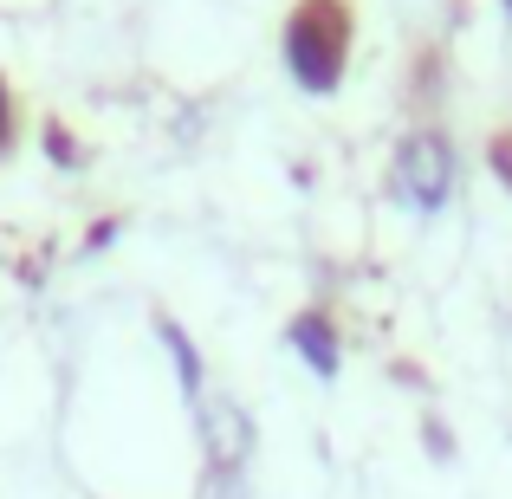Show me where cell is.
Instances as JSON below:
<instances>
[{
	"label": "cell",
	"instance_id": "6da1fadb",
	"mask_svg": "<svg viewBox=\"0 0 512 499\" xmlns=\"http://www.w3.org/2000/svg\"><path fill=\"white\" fill-rule=\"evenodd\" d=\"M279 59H286L299 91L331 98L350 65V0H299L286 33H279Z\"/></svg>",
	"mask_w": 512,
	"mask_h": 499
},
{
	"label": "cell",
	"instance_id": "7a4b0ae2",
	"mask_svg": "<svg viewBox=\"0 0 512 499\" xmlns=\"http://www.w3.org/2000/svg\"><path fill=\"white\" fill-rule=\"evenodd\" d=\"M389 188H396L402 208L415 214H441L454 195V150L441 130H409L396 150V163H389Z\"/></svg>",
	"mask_w": 512,
	"mask_h": 499
},
{
	"label": "cell",
	"instance_id": "3957f363",
	"mask_svg": "<svg viewBox=\"0 0 512 499\" xmlns=\"http://www.w3.org/2000/svg\"><path fill=\"white\" fill-rule=\"evenodd\" d=\"M201 448H208V474H240L247 467V454H253V415L240 409L234 396H208L201 402Z\"/></svg>",
	"mask_w": 512,
	"mask_h": 499
},
{
	"label": "cell",
	"instance_id": "277c9868",
	"mask_svg": "<svg viewBox=\"0 0 512 499\" xmlns=\"http://www.w3.org/2000/svg\"><path fill=\"white\" fill-rule=\"evenodd\" d=\"M286 344L312 363V376H325V383H338V376H344V337H338V325H331L325 312H299L286 325Z\"/></svg>",
	"mask_w": 512,
	"mask_h": 499
},
{
	"label": "cell",
	"instance_id": "5b68a950",
	"mask_svg": "<svg viewBox=\"0 0 512 499\" xmlns=\"http://www.w3.org/2000/svg\"><path fill=\"white\" fill-rule=\"evenodd\" d=\"M156 337H163V350H169V363H175V383H182V396L195 402H208V376H201V350H195V337H188L175 318H156Z\"/></svg>",
	"mask_w": 512,
	"mask_h": 499
},
{
	"label": "cell",
	"instance_id": "8992f818",
	"mask_svg": "<svg viewBox=\"0 0 512 499\" xmlns=\"http://www.w3.org/2000/svg\"><path fill=\"white\" fill-rule=\"evenodd\" d=\"M39 143H46V156L59 169H85V150H78V137L65 124H46V130H39Z\"/></svg>",
	"mask_w": 512,
	"mask_h": 499
},
{
	"label": "cell",
	"instance_id": "52a82bcc",
	"mask_svg": "<svg viewBox=\"0 0 512 499\" xmlns=\"http://www.w3.org/2000/svg\"><path fill=\"white\" fill-rule=\"evenodd\" d=\"M208 499H253L247 474H208Z\"/></svg>",
	"mask_w": 512,
	"mask_h": 499
},
{
	"label": "cell",
	"instance_id": "ba28073f",
	"mask_svg": "<svg viewBox=\"0 0 512 499\" xmlns=\"http://www.w3.org/2000/svg\"><path fill=\"white\" fill-rule=\"evenodd\" d=\"M13 150V91H7V78H0V156Z\"/></svg>",
	"mask_w": 512,
	"mask_h": 499
},
{
	"label": "cell",
	"instance_id": "9c48e42d",
	"mask_svg": "<svg viewBox=\"0 0 512 499\" xmlns=\"http://www.w3.org/2000/svg\"><path fill=\"white\" fill-rule=\"evenodd\" d=\"M428 454H435V461H448V454H454V435H448V422H435V415H428Z\"/></svg>",
	"mask_w": 512,
	"mask_h": 499
},
{
	"label": "cell",
	"instance_id": "30bf717a",
	"mask_svg": "<svg viewBox=\"0 0 512 499\" xmlns=\"http://www.w3.org/2000/svg\"><path fill=\"white\" fill-rule=\"evenodd\" d=\"M487 163L500 169V182L512 188V137H493V150H487Z\"/></svg>",
	"mask_w": 512,
	"mask_h": 499
},
{
	"label": "cell",
	"instance_id": "8fae6325",
	"mask_svg": "<svg viewBox=\"0 0 512 499\" xmlns=\"http://www.w3.org/2000/svg\"><path fill=\"white\" fill-rule=\"evenodd\" d=\"M111 240H117V221H91V234H85V253L111 247Z\"/></svg>",
	"mask_w": 512,
	"mask_h": 499
},
{
	"label": "cell",
	"instance_id": "7c38bea8",
	"mask_svg": "<svg viewBox=\"0 0 512 499\" xmlns=\"http://www.w3.org/2000/svg\"><path fill=\"white\" fill-rule=\"evenodd\" d=\"M500 13H506V26H512V0H500Z\"/></svg>",
	"mask_w": 512,
	"mask_h": 499
}]
</instances>
